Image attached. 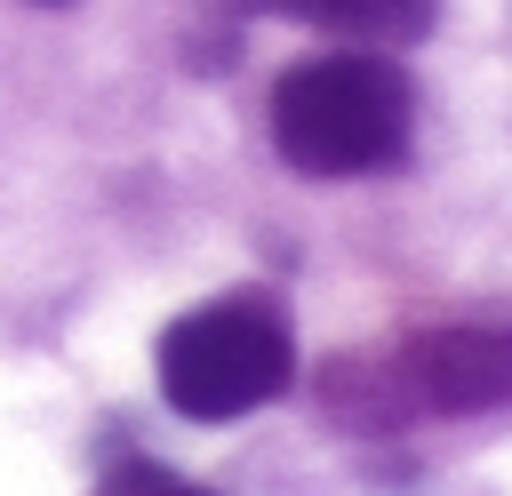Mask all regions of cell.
<instances>
[{"instance_id":"6da1fadb","label":"cell","mask_w":512,"mask_h":496,"mask_svg":"<svg viewBox=\"0 0 512 496\" xmlns=\"http://www.w3.org/2000/svg\"><path fill=\"white\" fill-rule=\"evenodd\" d=\"M416 136V88L384 48H328L272 80V152L296 176L400 168Z\"/></svg>"},{"instance_id":"7a4b0ae2","label":"cell","mask_w":512,"mask_h":496,"mask_svg":"<svg viewBox=\"0 0 512 496\" xmlns=\"http://www.w3.org/2000/svg\"><path fill=\"white\" fill-rule=\"evenodd\" d=\"M288 376H296L288 312L256 288H232L160 336V392L192 424H232V416L280 400Z\"/></svg>"},{"instance_id":"3957f363","label":"cell","mask_w":512,"mask_h":496,"mask_svg":"<svg viewBox=\"0 0 512 496\" xmlns=\"http://www.w3.org/2000/svg\"><path fill=\"white\" fill-rule=\"evenodd\" d=\"M512 400V328H432L376 376V424L416 416H480Z\"/></svg>"},{"instance_id":"277c9868","label":"cell","mask_w":512,"mask_h":496,"mask_svg":"<svg viewBox=\"0 0 512 496\" xmlns=\"http://www.w3.org/2000/svg\"><path fill=\"white\" fill-rule=\"evenodd\" d=\"M248 16H288V24H312V32H336V40H360V48H400V40H424L440 0H240Z\"/></svg>"},{"instance_id":"5b68a950","label":"cell","mask_w":512,"mask_h":496,"mask_svg":"<svg viewBox=\"0 0 512 496\" xmlns=\"http://www.w3.org/2000/svg\"><path fill=\"white\" fill-rule=\"evenodd\" d=\"M136 496H208V488H160V480H152V488H136Z\"/></svg>"},{"instance_id":"8992f818","label":"cell","mask_w":512,"mask_h":496,"mask_svg":"<svg viewBox=\"0 0 512 496\" xmlns=\"http://www.w3.org/2000/svg\"><path fill=\"white\" fill-rule=\"evenodd\" d=\"M32 8H64V0H32Z\"/></svg>"}]
</instances>
